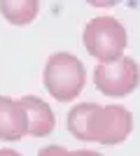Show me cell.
<instances>
[{
  "label": "cell",
  "instance_id": "obj_7",
  "mask_svg": "<svg viewBox=\"0 0 140 156\" xmlns=\"http://www.w3.org/2000/svg\"><path fill=\"white\" fill-rule=\"evenodd\" d=\"M38 12H40L38 0H2L0 2V14L12 26H26L31 21H35Z\"/></svg>",
  "mask_w": 140,
  "mask_h": 156
},
{
  "label": "cell",
  "instance_id": "obj_9",
  "mask_svg": "<svg viewBox=\"0 0 140 156\" xmlns=\"http://www.w3.org/2000/svg\"><path fill=\"white\" fill-rule=\"evenodd\" d=\"M73 156H103V154H98V151H91V149H75Z\"/></svg>",
  "mask_w": 140,
  "mask_h": 156
},
{
  "label": "cell",
  "instance_id": "obj_10",
  "mask_svg": "<svg viewBox=\"0 0 140 156\" xmlns=\"http://www.w3.org/2000/svg\"><path fill=\"white\" fill-rule=\"evenodd\" d=\"M0 156H23V154H19L16 149H9V147H2V149H0Z\"/></svg>",
  "mask_w": 140,
  "mask_h": 156
},
{
  "label": "cell",
  "instance_id": "obj_4",
  "mask_svg": "<svg viewBox=\"0 0 140 156\" xmlns=\"http://www.w3.org/2000/svg\"><path fill=\"white\" fill-rule=\"evenodd\" d=\"M140 84V65L131 56L114 61V63H98L93 68V86L103 96L124 98L133 93Z\"/></svg>",
  "mask_w": 140,
  "mask_h": 156
},
{
  "label": "cell",
  "instance_id": "obj_2",
  "mask_svg": "<svg viewBox=\"0 0 140 156\" xmlns=\"http://www.w3.org/2000/svg\"><path fill=\"white\" fill-rule=\"evenodd\" d=\"M82 42L98 63H114V61L124 58L128 33L119 19H114L110 14H100V16H93L84 26Z\"/></svg>",
  "mask_w": 140,
  "mask_h": 156
},
{
  "label": "cell",
  "instance_id": "obj_8",
  "mask_svg": "<svg viewBox=\"0 0 140 156\" xmlns=\"http://www.w3.org/2000/svg\"><path fill=\"white\" fill-rule=\"evenodd\" d=\"M38 156H73V151H68L61 144H47V147H42L38 151Z\"/></svg>",
  "mask_w": 140,
  "mask_h": 156
},
{
  "label": "cell",
  "instance_id": "obj_5",
  "mask_svg": "<svg viewBox=\"0 0 140 156\" xmlns=\"http://www.w3.org/2000/svg\"><path fill=\"white\" fill-rule=\"evenodd\" d=\"M28 135V117L19 100L9 96H0V140L16 142Z\"/></svg>",
  "mask_w": 140,
  "mask_h": 156
},
{
  "label": "cell",
  "instance_id": "obj_6",
  "mask_svg": "<svg viewBox=\"0 0 140 156\" xmlns=\"http://www.w3.org/2000/svg\"><path fill=\"white\" fill-rule=\"evenodd\" d=\"M19 103L26 110V117H28V135L47 137L56 126L54 110L38 96H23V98H19Z\"/></svg>",
  "mask_w": 140,
  "mask_h": 156
},
{
  "label": "cell",
  "instance_id": "obj_3",
  "mask_svg": "<svg viewBox=\"0 0 140 156\" xmlns=\"http://www.w3.org/2000/svg\"><path fill=\"white\" fill-rule=\"evenodd\" d=\"M133 130V114L124 105H91L89 114V126H87V137L84 142H96V144H121Z\"/></svg>",
  "mask_w": 140,
  "mask_h": 156
},
{
  "label": "cell",
  "instance_id": "obj_1",
  "mask_svg": "<svg viewBox=\"0 0 140 156\" xmlns=\"http://www.w3.org/2000/svg\"><path fill=\"white\" fill-rule=\"evenodd\" d=\"M42 82H45L47 93L59 100V103H73L82 93L87 84V68L75 54L56 51L52 54L42 70Z\"/></svg>",
  "mask_w": 140,
  "mask_h": 156
}]
</instances>
